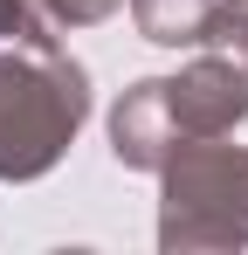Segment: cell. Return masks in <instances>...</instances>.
<instances>
[{"label":"cell","mask_w":248,"mask_h":255,"mask_svg":"<svg viewBox=\"0 0 248 255\" xmlns=\"http://www.w3.org/2000/svg\"><path fill=\"white\" fill-rule=\"evenodd\" d=\"M90 118V76L69 48L0 42V179H41Z\"/></svg>","instance_id":"6da1fadb"},{"label":"cell","mask_w":248,"mask_h":255,"mask_svg":"<svg viewBox=\"0 0 248 255\" xmlns=\"http://www.w3.org/2000/svg\"><path fill=\"white\" fill-rule=\"evenodd\" d=\"M214 42H228L248 62V0H221V7H214Z\"/></svg>","instance_id":"ba28073f"},{"label":"cell","mask_w":248,"mask_h":255,"mask_svg":"<svg viewBox=\"0 0 248 255\" xmlns=\"http://www.w3.org/2000/svg\"><path fill=\"white\" fill-rule=\"evenodd\" d=\"M0 42H21V48H62L55 21L41 0H0Z\"/></svg>","instance_id":"8992f818"},{"label":"cell","mask_w":248,"mask_h":255,"mask_svg":"<svg viewBox=\"0 0 248 255\" xmlns=\"http://www.w3.org/2000/svg\"><path fill=\"white\" fill-rule=\"evenodd\" d=\"M214 7L221 0H131V21L159 48H207L214 42Z\"/></svg>","instance_id":"5b68a950"},{"label":"cell","mask_w":248,"mask_h":255,"mask_svg":"<svg viewBox=\"0 0 248 255\" xmlns=\"http://www.w3.org/2000/svg\"><path fill=\"white\" fill-rule=\"evenodd\" d=\"M48 7V21L55 28H97V21H111L124 0H41Z\"/></svg>","instance_id":"52a82bcc"},{"label":"cell","mask_w":248,"mask_h":255,"mask_svg":"<svg viewBox=\"0 0 248 255\" xmlns=\"http://www.w3.org/2000/svg\"><path fill=\"white\" fill-rule=\"evenodd\" d=\"M159 249L214 255L248 249V152L221 138H179L159 166Z\"/></svg>","instance_id":"7a4b0ae2"},{"label":"cell","mask_w":248,"mask_h":255,"mask_svg":"<svg viewBox=\"0 0 248 255\" xmlns=\"http://www.w3.org/2000/svg\"><path fill=\"white\" fill-rule=\"evenodd\" d=\"M172 145H179V125H172V104H165V76H138L111 111V152L131 172H159Z\"/></svg>","instance_id":"277c9868"},{"label":"cell","mask_w":248,"mask_h":255,"mask_svg":"<svg viewBox=\"0 0 248 255\" xmlns=\"http://www.w3.org/2000/svg\"><path fill=\"white\" fill-rule=\"evenodd\" d=\"M165 104L179 138H228L248 118V62L242 55H200L179 76H165Z\"/></svg>","instance_id":"3957f363"}]
</instances>
